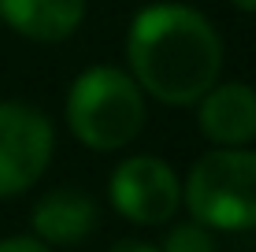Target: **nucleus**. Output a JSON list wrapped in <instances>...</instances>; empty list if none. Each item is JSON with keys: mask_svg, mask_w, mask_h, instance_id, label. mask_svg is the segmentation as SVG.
Here are the masks:
<instances>
[{"mask_svg": "<svg viewBox=\"0 0 256 252\" xmlns=\"http://www.w3.org/2000/svg\"><path fill=\"white\" fill-rule=\"evenodd\" d=\"M200 130L216 145H245L256 137V89L242 82L216 85L200 97Z\"/></svg>", "mask_w": 256, "mask_h": 252, "instance_id": "6", "label": "nucleus"}, {"mask_svg": "<svg viewBox=\"0 0 256 252\" xmlns=\"http://www.w3.org/2000/svg\"><path fill=\"white\" fill-rule=\"evenodd\" d=\"M186 204L200 227H256V152L242 149V145H226V149L197 160L186 182Z\"/></svg>", "mask_w": 256, "mask_h": 252, "instance_id": "3", "label": "nucleus"}, {"mask_svg": "<svg viewBox=\"0 0 256 252\" xmlns=\"http://www.w3.org/2000/svg\"><path fill=\"white\" fill-rule=\"evenodd\" d=\"M130 71L164 104H197L216 85L223 45L212 22L182 4H152L138 11L126 33Z\"/></svg>", "mask_w": 256, "mask_h": 252, "instance_id": "1", "label": "nucleus"}, {"mask_svg": "<svg viewBox=\"0 0 256 252\" xmlns=\"http://www.w3.org/2000/svg\"><path fill=\"white\" fill-rule=\"evenodd\" d=\"M0 19L30 41H64L82 26L86 0H0Z\"/></svg>", "mask_w": 256, "mask_h": 252, "instance_id": "7", "label": "nucleus"}, {"mask_svg": "<svg viewBox=\"0 0 256 252\" xmlns=\"http://www.w3.org/2000/svg\"><path fill=\"white\" fill-rule=\"evenodd\" d=\"M108 252H160V249H152V245H145V241H116V245H112Z\"/></svg>", "mask_w": 256, "mask_h": 252, "instance_id": "11", "label": "nucleus"}, {"mask_svg": "<svg viewBox=\"0 0 256 252\" xmlns=\"http://www.w3.org/2000/svg\"><path fill=\"white\" fill-rule=\"evenodd\" d=\"M108 197L134 223H167L182 204V186L174 171L156 156H134L119 163L108 182Z\"/></svg>", "mask_w": 256, "mask_h": 252, "instance_id": "5", "label": "nucleus"}, {"mask_svg": "<svg viewBox=\"0 0 256 252\" xmlns=\"http://www.w3.org/2000/svg\"><path fill=\"white\" fill-rule=\"evenodd\" d=\"M96 223V204L78 189H64V193H48L41 197L34 208V230L45 241L56 245H70V241H82Z\"/></svg>", "mask_w": 256, "mask_h": 252, "instance_id": "8", "label": "nucleus"}, {"mask_svg": "<svg viewBox=\"0 0 256 252\" xmlns=\"http://www.w3.org/2000/svg\"><path fill=\"white\" fill-rule=\"evenodd\" d=\"M234 7H242V11H256V0H230Z\"/></svg>", "mask_w": 256, "mask_h": 252, "instance_id": "12", "label": "nucleus"}, {"mask_svg": "<svg viewBox=\"0 0 256 252\" xmlns=\"http://www.w3.org/2000/svg\"><path fill=\"white\" fill-rule=\"evenodd\" d=\"M67 123L90 149L112 152L130 145L145 126V100L130 74L119 67H90L67 93Z\"/></svg>", "mask_w": 256, "mask_h": 252, "instance_id": "2", "label": "nucleus"}, {"mask_svg": "<svg viewBox=\"0 0 256 252\" xmlns=\"http://www.w3.org/2000/svg\"><path fill=\"white\" fill-rule=\"evenodd\" d=\"M0 252H48V249H45V241H34V238H4Z\"/></svg>", "mask_w": 256, "mask_h": 252, "instance_id": "10", "label": "nucleus"}, {"mask_svg": "<svg viewBox=\"0 0 256 252\" xmlns=\"http://www.w3.org/2000/svg\"><path fill=\"white\" fill-rule=\"evenodd\" d=\"M52 123L30 104H0V197H15L45 175Z\"/></svg>", "mask_w": 256, "mask_h": 252, "instance_id": "4", "label": "nucleus"}, {"mask_svg": "<svg viewBox=\"0 0 256 252\" xmlns=\"http://www.w3.org/2000/svg\"><path fill=\"white\" fill-rule=\"evenodd\" d=\"M164 252H216V245H212V234L200 223H190V227H174L167 234Z\"/></svg>", "mask_w": 256, "mask_h": 252, "instance_id": "9", "label": "nucleus"}]
</instances>
